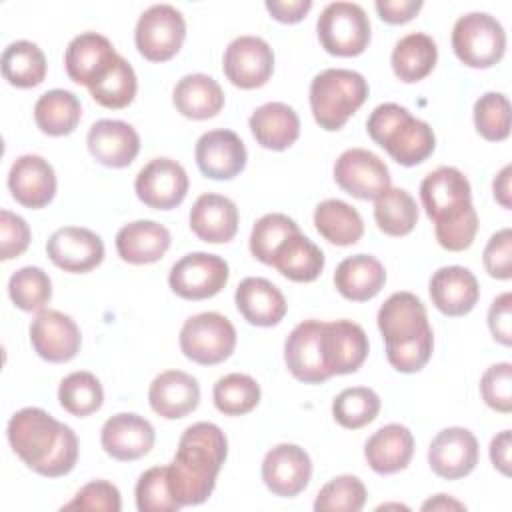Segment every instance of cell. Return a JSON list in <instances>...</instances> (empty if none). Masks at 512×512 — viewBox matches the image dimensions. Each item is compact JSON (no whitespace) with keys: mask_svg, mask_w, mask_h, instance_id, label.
Listing matches in <instances>:
<instances>
[{"mask_svg":"<svg viewBox=\"0 0 512 512\" xmlns=\"http://www.w3.org/2000/svg\"><path fill=\"white\" fill-rule=\"evenodd\" d=\"M6 436L14 454L40 476H66L76 466L78 438L74 430L42 408L28 406L14 412Z\"/></svg>","mask_w":512,"mask_h":512,"instance_id":"cell-1","label":"cell"},{"mask_svg":"<svg viewBox=\"0 0 512 512\" xmlns=\"http://www.w3.org/2000/svg\"><path fill=\"white\" fill-rule=\"evenodd\" d=\"M226 456L228 442L216 424L196 422L182 432L174 460L168 464V486L180 508L210 498Z\"/></svg>","mask_w":512,"mask_h":512,"instance_id":"cell-2","label":"cell"},{"mask_svg":"<svg viewBox=\"0 0 512 512\" xmlns=\"http://www.w3.org/2000/svg\"><path fill=\"white\" fill-rule=\"evenodd\" d=\"M420 200L434 222L438 244L448 252L466 250L478 232V214L472 206L468 178L454 166H440L424 176Z\"/></svg>","mask_w":512,"mask_h":512,"instance_id":"cell-3","label":"cell"},{"mask_svg":"<svg viewBox=\"0 0 512 512\" xmlns=\"http://www.w3.org/2000/svg\"><path fill=\"white\" fill-rule=\"evenodd\" d=\"M378 330L386 342V358L404 374L422 370L434 350V334L426 306L412 292H394L378 310Z\"/></svg>","mask_w":512,"mask_h":512,"instance_id":"cell-4","label":"cell"},{"mask_svg":"<svg viewBox=\"0 0 512 512\" xmlns=\"http://www.w3.org/2000/svg\"><path fill=\"white\" fill-rule=\"evenodd\" d=\"M366 130L402 166L424 162L436 148V136L430 124L394 102L376 106L366 120Z\"/></svg>","mask_w":512,"mask_h":512,"instance_id":"cell-5","label":"cell"},{"mask_svg":"<svg viewBox=\"0 0 512 512\" xmlns=\"http://www.w3.org/2000/svg\"><path fill=\"white\" fill-rule=\"evenodd\" d=\"M368 82L356 70L328 68L310 82V110L316 124L328 132L340 130L366 102Z\"/></svg>","mask_w":512,"mask_h":512,"instance_id":"cell-6","label":"cell"},{"mask_svg":"<svg viewBox=\"0 0 512 512\" xmlns=\"http://www.w3.org/2000/svg\"><path fill=\"white\" fill-rule=\"evenodd\" d=\"M452 50L470 68H490L506 52V32L502 24L486 12H468L452 28Z\"/></svg>","mask_w":512,"mask_h":512,"instance_id":"cell-7","label":"cell"},{"mask_svg":"<svg viewBox=\"0 0 512 512\" xmlns=\"http://www.w3.org/2000/svg\"><path fill=\"white\" fill-rule=\"evenodd\" d=\"M322 48L332 56H358L370 44V20L360 4L330 2L316 20Z\"/></svg>","mask_w":512,"mask_h":512,"instance_id":"cell-8","label":"cell"},{"mask_svg":"<svg viewBox=\"0 0 512 512\" xmlns=\"http://www.w3.org/2000/svg\"><path fill=\"white\" fill-rule=\"evenodd\" d=\"M178 340L180 350L188 360L202 366H214L234 352L236 328L218 312H200L182 324Z\"/></svg>","mask_w":512,"mask_h":512,"instance_id":"cell-9","label":"cell"},{"mask_svg":"<svg viewBox=\"0 0 512 512\" xmlns=\"http://www.w3.org/2000/svg\"><path fill=\"white\" fill-rule=\"evenodd\" d=\"M186 38V20L180 10L170 4H154L146 8L134 30L138 52L150 62H166L176 56Z\"/></svg>","mask_w":512,"mask_h":512,"instance_id":"cell-10","label":"cell"},{"mask_svg":"<svg viewBox=\"0 0 512 512\" xmlns=\"http://www.w3.org/2000/svg\"><path fill=\"white\" fill-rule=\"evenodd\" d=\"M228 276L230 268L224 258L208 252H190L174 262L168 284L184 300H206L226 286Z\"/></svg>","mask_w":512,"mask_h":512,"instance_id":"cell-11","label":"cell"},{"mask_svg":"<svg viewBox=\"0 0 512 512\" xmlns=\"http://www.w3.org/2000/svg\"><path fill=\"white\" fill-rule=\"evenodd\" d=\"M336 184L354 198L376 200L390 188V170L374 152L348 148L334 162Z\"/></svg>","mask_w":512,"mask_h":512,"instance_id":"cell-12","label":"cell"},{"mask_svg":"<svg viewBox=\"0 0 512 512\" xmlns=\"http://www.w3.org/2000/svg\"><path fill=\"white\" fill-rule=\"evenodd\" d=\"M222 70L242 90L260 88L274 72V52L260 36H238L224 52Z\"/></svg>","mask_w":512,"mask_h":512,"instance_id":"cell-13","label":"cell"},{"mask_svg":"<svg viewBox=\"0 0 512 512\" xmlns=\"http://www.w3.org/2000/svg\"><path fill=\"white\" fill-rule=\"evenodd\" d=\"M134 190L148 208L172 210L186 198L188 174L172 158H154L136 174Z\"/></svg>","mask_w":512,"mask_h":512,"instance_id":"cell-14","label":"cell"},{"mask_svg":"<svg viewBox=\"0 0 512 512\" xmlns=\"http://www.w3.org/2000/svg\"><path fill=\"white\" fill-rule=\"evenodd\" d=\"M28 332L34 352L52 364L72 360L82 344L78 324L58 310H40Z\"/></svg>","mask_w":512,"mask_h":512,"instance_id":"cell-15","label":"cell"},{"mask_svg":"<svg viewBox=\"0 0 512 512\" xmlns=\"http://www.w3.org/2000/svg\"><path fill=\"white\" fill-rule=\"evenodd\" d=\"M322 356L330 376L356 372L370 350L364 328L352 320L322 322Z\"/></svg>","mask_w":512,"mask_h":512,"instance_id":"cell-16","label":"cell"},{"mask_svg":"<svg viewBox=\"0 0 512 512\" xmlns=\"http://www.w3.org/2000/svg\"><path fill=\"white\" fill-rule=\"evenodd\" d=\"M46 254L60 270L84 274L104 260V242L88 228L64 226L48 238Z\"/></svg>","mask_w":512,"mask_h":512,"instance_id":"cell-17","label":"cell"},{"mask_svg":"<svg viewBox=\"0 0 512 512\" xmlns=\"http://www.w3.org/2000/svg\"><path fill=\"white\" fill-rule=\"evenodd\" d=\"M428 464L432 472L444 480L468 476L478 464V440L462 426L440 430L428 448Z\"/></svg>","mask_w":512,"mask_h":512,"instance_id":"cell-18","label":"cell"},{"mask_svg":"<svg viewBox=\"0 0 512 512\" xmlns=\"http://www.w3.org/2000/svg\"><path fill=\"white\" fill-rule=\"evenodd\" d=\"M312 476V460L298 444H278L262 460V480L266 488L282 498L300 494Z\"/></svg>","mask_w":512,"mask_h":512,"instance_id":"cell-19","label":"cell"},{"mask_svg":"<svg viewBox=\"0 0 512 512\" xmlns=\"http://www.w3.org/2000/svg\"><path fill=\"white\" fill-rule=\"evenodd\" d=\"M194 156L200 172L212 180H230L238 176L248 160L240 136L224 128L204 132L196 142Z\"/></svg>","mask_w":512,"mask_h":512,"instance_id":"cell-20","label":"cell"},{"mask_svg":"<svg viewBox=\"0 0 512 512\" xmlns=\"http://www.w3.org/2000/svg\"><path fill=\"white\" fill-rule=\"evenodd\" d=\"M320 334V320H304L294 326L284 342V362L290 374L304 384H322L330 378L322 356Z\"/></svg>","mask_w":512,"mask_h":512,"instance_id":"cell-21","label":"cell"},{"mask_svg":"<svg viewBox=\"0 0 512 512\" xmlns=\"http://www.w3.org/2000/svg\"><path fill=\"white\" fill-rule=\"evenodd\" d=\"M8 188L12 198L24 208H44L56 194V172L42 156L22 154L10 166Z\"/></svg>","mask_w":512,"mask_h":512,"instance_id":"cell-22","label":"cell"},{"mask_svg":"<svg viewBox=\"0 0 512 512\" xmlns=\"http://www.w3.org/2000/svg\"><path fill=\"white\" fill-rule=\"evenodd\" d=\"M154 440V426L134 412H120L110 416L100 432L104 452L122 462L146 456L152 450Z\"/></svg>","mask_w":512,"mask_h":512,"instance_id":"cell-23","label":"cell"},{"mask_svg":"<svg viewBox=\"0 0 512 512\" xmlns=\"http://www.w3.org/2000/svg\"><path fill=\"white\" fill-rule=\"evenodd\" d=\"M118 52L112 42L98 32H82L70 40L64 52L66 74L72 82L94 86L114 64Z\"/></svg>","mask_w":512,"mask_h":512,"instance_id":"cell-24","label":"cell"},{"mask_svg":"<svg viewBox=\"0 0 512 512\" xmlns=\"http://www.w3.org/2000/svg\"><path fill=\"white\" fill-rule=\"evenodd\" d=\"M86 144L96 162L108 168H126L140 152L138 132L122 120H96L86 136Z\"/></svg>","mask_w":512,"mask_h":512,"instance_id":"cell-25","label":"cell"},{"mask_svg":"<svg viewBox=\"0 0 512 512\" xmlns=\"http://www.w3.org/2000/svg\"><path fill=\"white\" fill-rule=\"evenodd\" d=\"M428 292L432 304L446 316L468 314L480 298L478 280L464 266L438 268L430 278Z\"/></svg>","mask_w":512,"mask_h":512,"instance_id":"cell-26","label":"cell"},{"mask_svg":"<svg viewBox=\"0 0 512 512\" xmlns=\"http://www.w3.org/2000/svg\"><path fill=\"white\" fill-rule=\"evenodd\" d=\"M148 402L150 408L166 420L184 418L198 408V380L182 370H166L152 380L148 390Z\"/></svg>","mask_w":512,"mask_h":512,"instance_id":"cell-27","label":"cell"},{"mask_svg":"<svg viewBox=\"0 0 512 512\" xmlns=\"http://www.w3.org/2000/svg\"><path fill=\"white\" fill-rule=\"evenodd\" d=\"M234 302L248 324L262 328L280 324L288 310L286 298L278 286L258 276H248L238 284Z\"/></svg>","mask_w":512,"mask_h":512,"instance_id":"cell-28","label":"cell"},{"mask_svg":"<svg viewBox=\"0 0 512 512\" xmlns=\"http://www.w3.org/2000/svg\"><path fill=\"white\" fill-rule=\"evenodd\" d=\"M190 228L208 244L230 242L238 232V208L230 198L206 192L190 208Z\"/></svg>","mask_w":512,"mask_h":512,"instance_id":"cell-29","label":"cell"},{"mask_svg":"<svg viewBox=\"0 0 512 512\" xmlns=\"http://www.w3.org/2000/svg\"><path fill=\"white\" fill-rule=\"evenodd\" d=\"M414 456V436L402 424L378 428L364 446V458L376 474H396L404 470Z\"/></svg>","mask_w":512,"mask_h":512,"instance_id":"cell-30","label":"cell"},{"mask_svg":"<svg viewBox=\"0 0 512 512\" xmlns=\"http://www.w3.org/2000/svg\"><path fill=\"white\" fill-rule=\"evenodd\" d=\"M170 248V232L154 220H134L116 234V252L128 264L158 262Z\"/></svg>","mask_w":512,"mask_h":512,"instance_id":"cell-31","label":"cell"},{"mask_svg":"<svg viewBox=\"0 0 512 512\" xmlns=\"http://www.w3.org/2000/svg\"><path fill=\"white\" fill-rule=\"evenodd\" d=\"M248 124L256 142L266 150H286L300 136V118L294 108L284 102H268L258 106Z\"/></svg>","mask_w":512,"mask_h":512,"instance_id":"cell-32","label":"cell"},{"mask_svg":"<svg viewBox=\"0 0 512 512\" xmlns=\"http://www.w3.org/2000/svg\"><path fill=\"white\" fill-rule=\"evenodd\" d=\"M386 284V270L382 262L370 254H354L344 258L334 272L336 290L352 302H366L374 298Z\"/></svg>","mask_w":512,"mask_h":512,"instance_id":"cell-33","label":"cell"},{"mask_svg":"<svg viewBox=\"0 0 512 512\" xmlns=\"http://www.w3.org/2000/svg\"><path fill=\"white\" fill-rule=\"evenodd\" d=\"M172 102L182 116L190 120H208L224 108V90L208 74H186L176 82Z\"/></svg>","mask_w":512,"mask_h":512,"instance_id":"cell-34","label":"cell"},{"mask_svg":"<svg viewBox=\"0 0 512 512\" xmlns=\"http://www.w3.org/2000/svg\"><path fill=\"white\" fill-rule=\"evenodd\" d=\"M272 266L292 282H314L324 270V252L298 230L280 242Z\"/></svg>","mask_w":512,"mask_h":512,"instance_id":"cell-35","label":"cell"},{"mask_svg":"<svg viewBox=\"0 0 512 512\" xmlns=\"http://www.w3.org/2000/svg\"><path fill=\"white\" fill-rule=\"evenodd\" d=\"M436 42L424 32H412L400 38L392 50L390 64L398 80L414 84L424 80L436 66Z\"/></svg>","mask_w":512,"mask_h":512,"instance_id":"cell-36","label":"cell"},{"mask_svg":"<svg viewBox=\"0 0 512 512\" xmlns=\"http://www.w3.org/2000/svg\"><path fill=\"white\" fill-rule=\"evenodd\" d=\"M318 234L336 246H352L364 234V222L356 208L338 198L322 200L314 210Z\"/></svg>","mask_w":512,"mask_h":512,"instance_id":"cell-37","label":"cell"},{"mask_svg":"<svg viewBox=\"0 0 512 512\" xmlns=\"http://www.w3.org/2000/svg\"><path fill=\"white\" fill-rule=\"evenodd\" d=\"M80 116V100L70 90H48L34 104V122L40 132L48 136H66L74 132Z\"/></svg>","mask_w":512,"mask_h":512,"instance_id":"cell-38","label":"cell"},{"mask_svg":"<svg viewBox=\"0 0 512 512\" xmlns=\"http://www.w3.org/2000/svg\"><path fill=\"white\" fill-rule=\"evenodd\" d=\"M2 76L16 88H34L46 78V56L38 44L30 40H16L2 52Z\"/></svg>","mask_w":512,"mask_h":512,"instance_id":"cell-39","label":"cell"},{"mask_svg":"<svg viewBox=\"0 0 512 512\" xmlns=\"http://www.w3.org/2000/svg\"><path fill=\"white\" fill-rule=\"evenodd\" d=\"M418 204L404 188H388L374 200V220L388 236H406L418 222Z\"/></svg>","mask_w":512,"mask_h":512,"instance_id":"cell-40","label":"cell"},{"mask_svg":"<svg viewBox=\"0 0 512 512\" xmlns=\"http://www.w3.org/2000/svg\"><path fill=\"white\" fill-rule=\"evenodd\" d=\"M58 402L68 414L84 418L100 410L104 402V390L92 372L78 370L62 378L58 386Z\"/></svg>","mask_w":512,"mask_h":512,"instance_id":"cell-41","label":"cell"},{"mask_svg":"<svg viewBox=\"0 0 512 512\" xmlns=\"http://www.w3.org/2000/svg\"><path fill=\"white\" fill-rule=\"evenodd\" d=\"M212 400L218 412L226 416H242L258 406L260 386L252 376L232 372L216 380L212 388Z\"/></svg>","mask_w":512,"mask_h":512,"instance_id":"cell-42","label":"cell"},{"mask_svg":"<svg viewBox=\"0 0 512 512\" xmlns=\"http://www.w3.org/2000/svg\"><path fill=\"white\" fill-rule=\"evenodd\" d=\"M88 90H90V96L104 108H112V110L126 108L134 100L138 90L136 72L128 64V60L118 54L110 70Z\"/></svg>","mask_w":512,"mask_h":512,"instance_id":"cell-43","label":"cell"},{"mask_svg":"<svg viewBox=\"0 0 512 512\" xmlns=\"http://www.w3.org/2000/svg\"><path fill=\"white\" fill-rule=\"evenodd\" d=\"M380 412V398L372 388L352 386L342 390L332 402L334 420L348 430L370 424Z\"/></svg>","mask_w":512,"mask_h":512,"instance_id":"cell-44","label":"cell"},{"mask_svg":"<svg viewBox=\"0 0 512 512\" xmlns=\"http://www.w3.org/2000/svg\"><path fill=\"white\" fill-rule=\"evenodd\" d=\"M8 294L16 308L24 312L44 310L52 298V280L38 266H24L8 280Z\"/></svg>","mask_w":512,"mask_h":512,"instance_id":"cell-45","label":"cell"},{"mask_svg":"<svg viewBox=\"0 0 512 512\" xmlns=\"http://www.w3.org/2000/svg\"><path fill=\"white\" fill-rule=\"evenodd\" d=\"M366 486L358 476L342 474L326 482L314 500L316 512H358L366 504Z\"/></svg>","mask_w":512,"mask_h":512,"instance_id":"cell-46","label":"cell"},{"mask_svg":"<svg viewBox=\"0 0 512 512\" xmlns=\"http://www.w3.org/2000/svg\"><path fill=\"white\" fill-rule=\"evenodd\" d=\"M298 224L280 212H272V214H264L262 218L256 220V224L252 226L250 232V252L256 260H260L262 264L272 266V256L276 252V248L280 246V242L298 232Z\"/></svg>","mask_w":512,"mask_h":512,"instance_id":"cell-47","label":"cell"},{"mask_svg":"<svg viewBox=\"0 0 512 512\" xmlns=\"http://www.w3.org/2000/svg\"><path fill=\"white\" fill-rule=\"evenodd\" d=\"M476 132L490 142L510 136V102L502 92H486L474 104Z\"/></svg>","mask_w":512,"mask_h":512,"instance_id":"cell-48","label":"cell"},{"mask_svg":"<svg viewBox=\"0 0 512 512\" xmlns=\"http://www.w3.org/2000/svg\"><path fill=\"white\" fill-rule=\"evenodd\" d=\"M136 508L140 512H174L180 508L168 486V466H154L140 474L136 482Z\"/></svg>","mask_w":512,"mask_h":512,"instance_id":"cell-49","label":"cell"},{"mask_svg":"<svg viewBox=\"0 0 512 512\" xmlns=\"http://www.w3.org/2000/svg\"><path fill=\"white\" fill-rule=\"evenodd\" d=\"M480 394L492 410L508 414L512 410V364L498 362L486 368L480 380Z\"/></svg>","mask_w":512,"mask_h":512,"instance_id":"cell-50","label":"cell"},{"mask_svg":"<svg viewBox=\"0 0 512 512\" xmlns=\"http://www.w3.org/2000/svg\"><path fill=\"white\" fill-rule=\"evenodd\" d=\"M122 508L120 490L108 480H92L84 484L62 510H102L118 512Z\"/></svg>","mask_w":512,"mask_h":512,"instance_id":"cell-51","label":"cell"},{"mask_svg":"<svg viewBox=\"0 0 512 512\" xmlns=\"http://www.w3.org/2000/svg\"><path fill=\"white\" fill-rule=\"evenodd\" d=\"M482 262L486 272L496 280H510L512 278V230L502 228L490 236Z\"/></svg>","mask_w":512,"mask_h":512,"instance_id":"cell-52","label":"cell"},{"mask_svg":"<svg viewBox=\"0 0 512 512\" xmlns=\"http://www.w3.org/2000/svg\"><path fill=\"white\" fill-rule=\"evenodd\" d=\"M30 226L26 220L10 210L0 212V258H18L30 244Z\"/></svg>","mask_w":512,"mask_h":512,"instance_id":"cell-53","label":"cell"},{"mask_svg":"<svg viewBox=\"0 0 512 512\" xmlns=\"http://www.w3.org/2000/svg\"><path fill=\"white\" fill-rule=\"evenodd\" d=\"M488 328L496 342L512 344V294L504 292L496 296L488 310Z\"/></svg>","mask_w":512,"mask_h":512,"instance_id":"cell-54","label":"cell"},{"mask_svg":"<svg viewBox=\"0 0 512 512\" xmlns=\"http://www.w3.org/2000/svg\"><path fill=\"white\" fill-rule=\"evenodd\" d=\"M374 6L380 20L386 24H406L422 10L424 4L422 0H376Z\"/></svg>","mask_w":512,"mask_h":512,"instance_id":"cell-55","label":"cell"},{"mask_svg":"<svg viewBox=\"0 0 512 512\" xmlns=\"http://www.w3.org/2000/svg\"><path fill=\"white\" fill-rule=\"evenodd\" d=\"M264 6L274 20L282 24H296L310 12L312 0H266Z\"/></svg>","mask_w":512,"mask_h":512,"instance_id":"cell-56","label":"cell"},{"mask_svg":"<svg viewBox=\"0 0 512 512\" xmlns=\"http://www.w3.org/2000/svg\"><path fill=\"white\" fill-rule=\"evenodd\" d=\"M510 450H512L510 430H502L500 434H496L492 438V442H490V460H492L494 468L504 476H510Z\"/></svg>","mask_w":512,"mask_h":512,"instance_id":"cell-57","label":"cell"},{"mask_svg":"<svg viewBox=\"0 0 512 512\" xmlns=\"http://www.w3.org/2000/svg\"><path fill=\"white\" fill-rule=\"evenodd\" d=\"M510 174H512V166L508 164V166H504V168L498 172V176H496L494 182H492L494 198H496V202H498L502 208H506V210H510V206H512V202H510Z\"/></svg>","mask_w":512,"mask_h":512,"instance_id":"cell-58","label":"cell"},{"mask_svg":"<svg viewBox=\"0 0 512 512\" xmlns=\"http://www.w3.org/2000/svg\"><path fill=\"white\" fill-rule=\"evenodd\" d=\"M422 510H466V506L446 494H436L422 504Z\"/></svg>","mask_w":512,"mask_h":512,"instance_id":"cell-59","label":"cell"}]
</instances>
